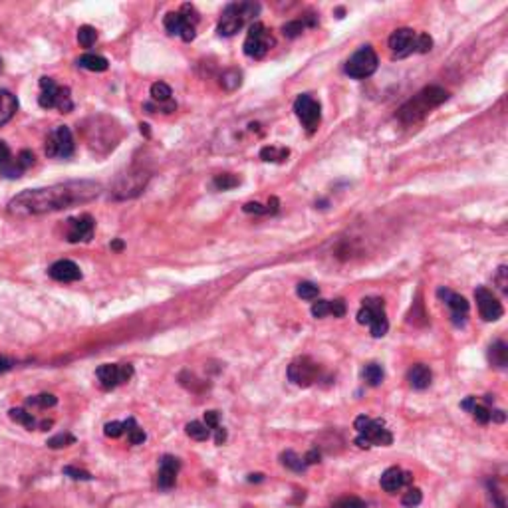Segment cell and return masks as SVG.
I'll return each mask as SVG.
<instances>
[{
  "label": "cell",
  "instance_id": "9c48e42d",
  "mask_svg": "<svg viewBox=\"0 0 508 508\" xmlns=\"http://www.w3.org/2000/svg\"><path fill=\"white\" fill-rule=\"evenodd\" d=\"M391 443H393V435L389 433L383 421H379V419H370L368 427L356 437V445L361 448H370L374 445L389 447Z\"/></svg>",
  "mask_w": 508,
  "mask_h": 508
},
{
  "label": "cell",
  "instance_id": "680465c9",
  "mask_svg": "<svg viewBox=\"0 0 508 508\" xmlns=\"http://www.w3.org/2000/svg\"><path fill=\"white\" fill-rule=\"evenodd\" d=\"M111 248H114V251H121V248H123V242H121V240H114V242H111Z\"/></svg>",
  "mask_w": 508,
  "mask_h": 508
},
{
  "label": "cell",
  "instance_id": "74e56055",
  "mask_svg": "<svg viewBox=\"0 0 508 508\" xmlns=\"http://www.w3.org/2000/svg\"><path fill=\"white\" fill-rule=\"evenodd\" d=\"M240 72L239 70H228V72H224L221 75V86L226 88V90H235V88H239L240 86Z\"/></svg>",
  "mask_w": 508,
  "mask_h": 508
},
{
  "label": "cell",
  "instance_id": "7c38bea8",
  "mask_svg": "<svg viewBox=\"0 0 508 508\" xmlns=\"http://www.w3.org/2000/svg\"><path fill=\"white\" fill-rule=\"evenodd\" d=\"M475 298H477L480 318H482L484 322H496V320L502 318L505 308H502V304L498 302V298L494 296L491 290H487V288L480 286V288L475 290Z\"/></svg>",
  "mask_w": 508,
  "mask_h": 508
},
{
  "label": "cell",
  "instance_id": "ba28073f",
  "mask_svg": "<svg viewBox=\"0 0 508 508\" xmlns=\"http://www.w3.org/2000/svg\"><path fill=\"white\" fill-rule=\"evenodd\" d=\"M294 111L298 116V120L302 121V125L308 129V134H314L320 125V120H322V107L316 102L312 96L308 93H302L296 98L294 102Z\"/></svg>",
  "mask_w": 508,
  "mask_h": 508
},
{
  "label": "cell",
  "instance_id": "5bb4252c",
  "mask_svg": "<svg viewBox=\"0 0 508 508\" xmlns=\"http://www.w3.org/2000/svg\"><path fill=\"white\" fill-rule=\"evenodd\" d=\"M181 469V461L173 455H163L159 459V475H157V487L161 491H171L177 482V473Z\"/></svg>",
  "mask_w": 508,
  "mask_h": 508
},
{
  "label": "cell",
  "instance_id": "5b68a950",
  "mask_svg": "<svg viewBox=\"0 0 508 508\" xmlns=\"http://www.w3.org/2000/svg\"><path fill=\"white\" fill-rule=\"evenodd\" d=\"M379 66V60H377V54L372 46H361L358 52L345 62V74L350 78H356V80H365L370 75L375 74Z\"/></svg>",
  "mask_w": 508,
  "mask_h": 508
},
{
  "label": "cell",
  "instance_id": "f546056e",
  "mask_svg": "<svg viewBox=\"0 0 508 508\" xmlns=\"http://www.w3.org/2000/svg\"><path fill=\"white\" fill-rule=\"evenodd\" d=\"M288 155H290V151L286 149V147L266 145V147L260 149V159H264V161H284Z\"/></svg>",
  "mask_w": 508,
  "mask_h": 508
},
{
  "label": "cell",
  "instance_id": "11a10c76",
  "mask_svg": "<svg viewBox=\"0 0 508 508\" xmlns=\"http://www.w3.org/2000/svg\"><path fill=\"white\" fill-rule=\"evenodd\" d=\"M491 419L496 421V423H505L507 415H505V411H502V409H493V411H491Z\"/></svg>",
  "mask_w": 508,
  "mask_h": 508
},
{
  "label": "cell",
  "instance_id": "6da1fadb",
  "mask_svg": "<svg viewBox=\"0 0 508 508\" xmlns=\"http://www.w3.org/2000/svg\"><path fill=\"white\" fill-rule=\"evenodd\" d=\"M102 191V187L93 181H70L58 183L44 189H30L16 194L8 203V212L16 217H30V215H44L56 212L62 209H70L75 205L90 203Z\"/></svg>",
  "mask_w": 508,
  "mask_h": 508
},
{
  "label": "cell",
  "instance_id": "db71d44e",
  "mask_svg": "<svg viewBox=\"0 0 508 508\" xmlns=\"http://www.w3.org/2000/svg\"><path fill=\"white\" fill-rule=\"evenodd\" d=\"M224 441H226V429L224 427H217L215 429V443L217 445H223Z\"/></svg>",
  "mask_w": 508,
  "mask_h": 508
},
{
  "label": "cell",
  "instance_id": "e575fe53",
  "mask_svg": "<svg viewBox=\"0 0 508 508\" xmlns=\"http://www.w3.org/2000/svg\"><path fill=\"white\" fill-rule=\"evenodd\" d=\"M75 443V437L70 433H58L54 435L52 439H48V447L50 448H62V447H68V445H74Z\"/></svg>",
  "mask_w": 508,
  "mask_h": 508
},
{
  "label": "cell",
  "instance_id": "91938a15",
  "mask_svg": "<svg viewBox=\"0 0 508 508\" xmlns=\"http://www.w3.org/2000/svg\"><path fill=\"white\" fill-rule=\"evenodd\" d=\"M484 403H487V405L494 403V397H493V395H484Z\"/></svg>",
  "mask_w": 508,
  "mask_h": 508
},
{
  "label": "cell",
  "instance_id": "277c9868",
  "mask_svg": "<svg viewBox=\"0 0 508 508\" xmlns=\"http://www.w3.org/2000/svg\"><path fill=\"white\" fill-rule=\"evenodd\" d=\"M40 88H42V93L38 98V104L44 109H52V107H58L62 114H68L72 111L74 107V102H72V96H70V90L68 88H62L58 86L52 78H40Z\"/></svg>",
  "mask_w": 508,
  "mask_h": 508
},
{
  "label": "cell",
  "instance_id": "7dc6e473",
  "mask_svg": "<svg viewBox=\"0 0 508 508\" xmlns=\"http://www.w3.org/2000/svg\"><path fill=\"white\" fill-rule=\"evenodd\" d=\"M312 314L314 318H324L329 314V300H318L312 306Z\"/></svg>",
  "mask_w": 508,
  "mask_h": 508
},
{
  "label": "cell",
  "instance_id": "ee69618b",
  "mask_svg": "<svg viewBox=\"0 0 508 508\" xmlns=\"http://www.w3.org/2000/svg\"><path fill=\"white\" fill-rule=\"evenodd\" d=\"M66 477L74 478V480H91V475L88 471H82V469H75V466H64L62 471Z\"/></svg>",
  "mask_w": 508,
  "mask_h": 508
},
{
  "label": "cell",
  "instance_id": "d6a6232c",
  "mask_svg": "<svg viewBox=\"0 0 508 508\" xmlns=\"http://www.w3.org/2000/svg\"><path fill=\"white\" fill-rule=\"evenodd\" d=\"M58 403V397L52 395V393H40V395H34L26 399V405L30 407H40V409H48V407H54Z\"/></svg>",
  "mask_w": 508,
  "mask_h": 508
},
{
  "label": "cell",
  "instance_id": "52a82bcc",
  "mask_svg": "<svg viewBox=\"0 0 508 508\" xmlns=\"http://www.w3.org/2000/svg\"><path fill=\"white\" fill-rule=\"evenodd\" d=\"M272 44H274V40H272L270 32L260 22H254L248 34H246V40H244L242 48H244V54L248 58H262Z\"/></svg>",
  "mask_w": 508,
  "mask_h": 508
},
{
  "label": "cell",
  "instance_id": "30bf717a",
  "mask_svg": "<svg viewBox=\"0 0 508 508\" xmlns=\"http://www.w3.org/2000/svg\"><path fill=\"white\" fill-rule=\"evenodd\" d=\"M288 379L300 388H310L318 379V363L308 356L294 359L288 365Z\"/></svg>",
  "mask_w": 508,
  "mask_h": 508
},
{
  "label": "cell",
  "instance_id": "60d3db41",
  "mask_svg": "<svg viewBox=\"0 0 508 508\" xmlns=\"http://www.w3.org/2000/svg\"><path fill=\"white\" fill-rule=\"evenodd\" d=\"M15 161H16V165H18V169H20V171L24 173V171H26L28 167H32V165H34V153H32V151H28V149H22L20 153H18V155H16Z\"/></svg>",
  "mask_w": 508,
  "mask_h": 508
},
{
  "label": "cell",
  "instance_id": "e0dca14e",
  "mask_svg": "<svg viewBox=\"0 0 508 508\" xmlns=\"http://www.w3.org/2000/svg\"><path fill=\"white\" fill-rule=\"evenodd\" d=\"M411 480H413V475L411 473H405L401 471L399 466H391L388 469L381 478H379V484H381V489L385 491V493L393 494L397 493V491H401L403 487L407 484H411Z\"/></svg>",
  "mask_w": 508,
  "mask_h": 508
},
{
  "label": "cell",
  "instance_id": "f35d334b",
  "mask_svg": "<svg viewBox=\"0 0 508 508\" xmlns=\"http://www.w3.org/2000/svg\"><path fill=\"white\" fill-rule=\"evenodd\" d=\"M421 500H423V493L419 489H409L401 498V505L403 508H415L421 505Z\"/></svg>",
  "mask_w": 508,
  "mask_h": 508
},
{
  "label": "cell",
  "instance_id": "d590c367",
  "mask_svg": "<svg viewBox=\"0 0 508 508\" xmlns=\"http://www.w3.org/2000/svg\"><path fill=\"white\" fill-rule=\"evenodd\" d=\"M296 294L302 300H316L320 294V288L314 282H300L298 288H296Z\"/></svg>",
  "mask_w": 508,
  "mask_h": 508
},
{
  "label": "cell",
  "instance_id": "8992f818",
  "mask_svg": "<svg viewBox=\"0 0 508 508\" xmlns=\"http://www.w3.org/2000/svg\"><path fill=\"white\" fill-rule=\"evenodd\" d=\"M74 135L70 131V127H66V125H58L46 137V155L48 157L68 159L74 155Z\"/></svg>",
  "mask_w": 508,
  "mask_h": 508
},
{
  "label": "cell",
  "instance_id": "ffe728a7",
  "mask_svg": "<svg viewBox=\"0 0 508 508\" xmlns=\"http://www.w3.org/2000/svg\"><path fill=\"white\" fill-rule=\"evenodd\" d=\"M165 24V30L169 32V34H177L181 36L185 42H191L194 40V36H197V32H194V26H191L181 12H169V15L165 16L163 20Z\"/></svg>",
  "mask_w": 508,
  "mask_h": 508
},
{
  "label": "cell",
  "instance_id": "836d02e7",
  "mask_svg": "<svg viewBox=\"0 0 508 508\" xmlns=\"http://www.w3.org/2000/svg\"><path fill=\"white\" fill-rule=\"evenodd\" d=\"M96 40H98V32L93 26H82L78 30V42L82 48H91L96 44Z\"/></svg>",
  "mask_w": 508,
  "mask_h": 508
},
{
  "label": "cell",
  "instance_id": "9f6ffc18",
  "mask_svg": "<svg viewBox=\"0 0 508 508\" xmlns=\"http://www.w3.org/2000/svg\"><path fill=\"white\" fill-rule=\"evenodd\" d=\"M10 368H12V361L8 358H4V356H0V374L8 372Z\"/></svg>",
  "mask_w": 508,
  "mask_h": 508
},
{
  "label": "cell",
  "instance_id": "7a4b0ae2",
  "mask_svg": "<svg viewBox=\"0 0 508 508\" xmlns=\"http://www.w3.org/2000/svg\"><path fill=\"white\" fill-rule=\"evenodd\" d=\"M448 93L439 86H429L425 90H421L417 96H413L405 105L399 109V120L403 123H417L423 118H427L431 114V109L439 107L443 102H447Z\"/></svg>",
  "mask_w": 508,
  "mask_h": 508
},
{
  "label": "cell",
  "instance_id": "f1b7e54d",
  "mask_svg": "<svg viewBox=\"0 0 508 508\" xmlns=\"http://www.w3.org/2000/svg\"><path fill=\"white\" fill-rule=\"evenodd\" d=\"M280 461H282V464H284L286 469H290V471H294V473H304V471H306L304 459L298 457L294 451H284V453L280 455Z\"/></svg>",
  "mask_w": 508,
  "mask_h": 508
},
{
  "label": "cell",
  "instance_id": "1f68e13d",
  "mask_svg": "<svg viewBox=\"0 0 508 508\" xmlns=\"http://www.w3.org/2000/svg\"><path fill=\"white\" fill-rule=\"evenodd\" d=\"M10 419L18 423V425H24L26 429H34L36 427V419L32 413H28L26 409H10Z\"/></svg>",
  "mask_w": 508,
  "mask_h": 508
},
{
  "label": "cell",
  "instance_id": "8fae6325",
  "mask_svg": "<svg viewBox=\"0 0 508 508\" xmlns=\"http://www.w3.org/2000/svg\"><path fill=\"white\" fill-rule=\"evenodd\" d=\"M98 381L104 389H114L129 381L134 375V368L129 363H105L98 368Z\"/></svg>",
  "mask_w": 508,
  "mask_h": 508
},
{
  "label": "cell",
  "instance_id": "4dcf8cb0",
  "mask_svg": "<svg viewBox=\"0 0 508 508\" xmlns=\"http://www.w3.org/2000/svg\"><path fill=\"white\" fill-rule=\"evenodd\" d=\"M171 96H173V91H171V88H169L165 82H155V84L151 86V98H153L155 102H159V104L171 102Z\"/></svg>",
  "mask_w": 508,
  "mask_h": 508
},
{
  "label": "cell",
  "instance_id": "ab89813d",
  "mask_svg": "<svg viewBox=\"0 0 508 508\" xmlns=\"http://www.w3.org/2000/svg\"><path fill=\"white\" fill-rule=\"evenodd\" d=\"M304 22L302 20H290V22H286L284 26H282V34H284L286 38H296L300 36L302 32H304Z\"/></svg>",
  "mask_w": 508,
  "mask_h": 508
},
{
  "label": "cell",
  "instance_id": "be15d7a7",
  "mask_svg": "<svg viewBox=\"0 0 508 508\" xmlns=\"http://www.w3.org/2000/svg\"><path fill=\"white\" fill-rule=\"evenodd\" d=\"M0 70H2V58H0Z\"/></svg>",
  "mask_w": 508,
  "mask_h": 508
},
{
  "label": "cell",
  "instance_id": "6125c7cd",
  "mask_svg": "<svg viewBox=\"0 0 508 508\" xmlns=\"http://www.w3.org/2000/svg\"><path fill=\"white\" fill-rule=\"evenodd\" d=\"M147 127H149V125H145V123H143V125H141V134L149 135V129H147Z\"/></svg>",
  "mask_w": 508,
  "mask_h": 508
},
{
  "label": "cell",
  "instance_id": "8d00e7d4",
  "mask_svg": "<svg viewBox=\"0 0 508 508\" xmlns=\"http://www.w3.org/2000/svg\"><path fill=\"white\" fill-rule=\"evenodd\" d=\"M239 183L240 181L237 179L235 175H230V173H224V175H217V177H215V187H217L219 191H228V189H235Z\"/></svg>",
  "mask_w": 508,
  "mask_h": 508
},
{
  "label": "cell",
  "instance_id": "cb8c5ba5",
  "mask_svg": "<svg viewBox=\"0 0 508 508\" xmlns=\"http://www.w3.org/2000/svg\"><path fill=\"white\" fill-rule=\"evenodd\" d=\"M489 361H491V365L494 368H500V370H505L508 365V347L505 342H494L491 347H489Z\"/></svg>",
  "mask_w": 508,
  "mask_h": 508
},
{
  "label": "cell",
  "instance_id": "681fc988",
  "mask_svg": "<svg viewBox=\"0 0 508 508\" xmlns=\"http://www.w3.org/2000/svg\"><path fill=\"white\" fill-rule=\"evenodd\" d=\"M219 419H221V413H219V411H207V413H205V425H207L209 429H217V427H221Z\"/></svg>",
  "mask_w": 508,
  "mask_h": 508
},
{
  "label": "cell",
  "instance_id": "d4e9b609",
  "mask_svg": "<svg viewBox=\"0 0 508 508\" xmlns=\"http://www.w3.org/2000/svg\"><path fill=\"white\" fill-rule=\"evenodd\" d=\"M78 66L84 70H90V72H105L109 68V62L100 54H84V56H80Z\"/></svg>",
  "mask_w": 508,
  "mask_h": 508
},
{
  "label": "cell",
  "instance_id": "7402d4cb",
  "mask_svg": "<svg viewBox=\"0 0 508 508\" xmlns=\"http://www.w3.org/2000/svg\"><path fill=\"white\" fill-rule=\"evenodd\" d=\"M431 379H433V374L425 363L413 365L407 374V381L413 389H427L431 385Z\"/></svg>",
  "mask_w": 508,
  "mask_h": 508
},
{
  "label": "cell",
  "instance_id": "bcb514c9",
  "mask_svg": "<svg viewBox=\"0 0 508 508\" xmlns=\"http://www.w3.org/2000/svg\"><path fill=\"white\" fill-rule=\"evenodd\" d=\"M336 508H368L365 502L361 498H356V496H345L342 500L336 502Z\"/></svg>",
  "mask_w": 508,
  "mask_h": 508
},
{
  "label": "cell",
  "instance_id": "4316f807",
  "mask_svg": "<svg viewBox=\"0 0 508 508\" xmlns=\"http://www.w3.org/2000/svg\"><path fill=\"white\" fill-rule=\"evenodd\" d=\"M383 377H385V372H383V368H381L379 363H368V365L363 368V379H365L368 385H372V388L381 385V383H383Z\"/></svg>",
  "mask_w": 508,
  "mask_h": 508
},
{
  "label": "cell",
  "instance_id": "3957f363",
  "mask_svg": "<svg viewBox=\"0 0 508 508\" xmlns=\"http://www.w3.org/2000/svg\"><path fill=\"white\" fill-rule=\"evenodd\" d=\"M260 6L253 4V2H237V4H228L224 8L223 16L219 20V34L221 36H235L237 32L244 26V22L254 15H258Z\"/></svg>",
  "mask_w": 508,
  "mask_h": 508
},
{
  "label": "cell",
  "instance_id": "603a6c76",
  "mask_svg": "<svg viewBox=\"0 0 508 508\" xmlns=\"http://www.w3.org/2000/svg\"><path fill=\"white\" fill-rule=\"evenodd\" d=\"M16 109H18V100L15 93L8 90H0V127L15 118Z\"/></svg>",
  "mask_w": 508,
  "mask_h": 508
},
{
  "label": "cell",
  "instance_id": "f907efd6",
  "mask_svg": "<svg viewBox=\"0 0 508 508\" xmlns=\"http://www.w3.org/2000/svg\"><path fill=\"white\" fill-rule=\"evenodd\" d=\"M242 210H244V212H254V215H266V212H269L266 207H262L260 203H246V205L242 207Z\"/></svg>",
  "mask_w": 508,
  "mask_h": 508
},
{
  "label": "cell",
  "instance_id": "484cf974",
  "mask_svg": "<svg viewBox=\"0 0 508 508\" xmlns=\"http://www.w3.org/2000/svg\"><path fill=\"white\" fill-rule=\"evenodd\" d=\"M123 429H125V433H127V441L131 443V445H141L145 439H147V435L145 431L137 425V421L134 417H129L125 423H123Z\"/></svg>",
  "mask_w": 508,
  "mask_h": 508
},
{
  "label": "cell",
  "instance_id": "816d5d0a",
  "mask_svg": "<svg viewBox=\"0 0 508 508\" xmlns=\"http://www.w3.org/2000/svg\"><path fill=\"white\" fill-rule=\"evenodd\" d=\"M507 266H500L498 269V274H496V282H498V288L502 290V292H507Z\"/></svg>",
  "mask_w": 508,
  "mask_h": 508
},
{
  "label": "cell",
  "instance_id": "2e32d148",
  "mask_svg": "<svg viewBox=\"0 0 508 508\" xmlns=\"http://www.w3.org/2000/svg\"><path fill=\"white\" fill-rule=\"evenodd\" d=\"M93 219L90 215H80L75 219L68 221V240L70 242H88L93 237Z\"/></svg>",
  "mask_w": 508,
  "mask_h": 508
},
{
  "label": "cell",
  "instance_id": "9a60e30c",
  "mask_svg": "<svg viewBox=\"0 0 508 508\" xmlns=\"http://www.w3.org/2000/svg\"><path fill=\"white\" fill-rule=\"evenodd\" d=\"M415 32L411 28H399L389 36V48L395 58H405L415 52Z\"/></svg>",
  "mask_w": 508,
  "mask_h": 508
},
{
  "label": "cell",
  "instance_id": "f5cc1de1",
  "mask_svg": "<svg viewBox=\"0 0 508 508\" xmlns=\"http://www.w3.org/2000/svg\"><path fill=\"white\" fill-rule=\"evenodd\" d=\"M304 463H306V466H308V464L320 463V451H318V448H312V451L304 457Z\"/></svg>",
  "mask_w": 508,
  "mask_h": 508
},
{
  "label": "cell",
  "instance_id": "4fadbf2b",
  "mask_svg": "<svg viewBox=\"0 0 508 508\" xmlns=\"http://www.w3.org/2000/svg\"><path fill=\"white\" fill-rule=\"evenodd\" d=\"M437 296L441 300H445V304L451 308L453 324H455V326H464L466 314H469V302H466L461 294H455V292H451L447 288H439V290H437Z\"/></svg>",
  "mask_w": 508,
  "mask_h": 508
},
{
  "label": "cell",
  "instance_id": "7bdbcfd3",
  "mask_svg": "<svg viewBox=\"0 0 508 508\" xmlns=\"http://www.w3.org/2000/svg\"><path fill=\"white\" fill-rule=\"evenodd\" d=\"M104 433H105V437H109V439H118V437H121V435L125 433V429H123V423H120V421H111V423H105Z\"/></svg>",
  "mask_w": 508,
  "mask_h": 508
},
{
  "label": "cell",
  "instance_id": "c3c4849f",
  "mask_svg": "<svg viewBox=\"0 0 508 508\" xmlns=\"http://www.w3.org/2000/svg\"><path fill=\"white\" fill-rule=\"evenodd\" d=\"M329 314L334 318H344L345 316V302L344 300H329Z\"/></svg>",
  "mask_w": 508,
  "mask_h": 508
},
{
  "label": "cell",
  "instance_id": "94428289",
  "mask_svg": "<svg viewBox=\"0 0 508 508\" xmlns=\"http://www.w3.org/2000/svg\"><path fill=\"white\" fill-rule=\"evenodd\" d=\"M248 480H251V482H254V480H262V475H251Z\"/></svg>",
  "mask_w": 508,
  "mask_h": 508
},
{
  "label": "cell",
  "instance_id": "44dd1931",
  "mask_svg": "<svg viewBox=\"0 0 508 508\" xmlns=\"http://www.w3.org/2000/svg\"><path fill=\"white\" fill-rule=\"evenodd\" d=\"M145 181H147V177H143L141 173H137V175H127V177L120 179L118 187H116V194H118L120 199L135 197V194H139L143 191Z\"/></svg>",
  "mask_w": 508,
  "mask_h": 508
},
{
  "label": "cell",
  "instance_id": "ac0fdd59",
  "mask_svg": "<svg viewBox=\"0 0 508 508\" xmlns=\"http://www.w3.org/2000/svg\"><path fill=\"white\" fill-rule=\"evenodd\" d=\"M48 274L52 280L56 282H75L82 278V270L75 264L74 260H56L50 269Z\"/></svg>",
  "mask_w": 508,
  "mask_h": 508
},
{
  "label": "cell",
  "instance_id": "d6986e66",
  "mask_svg": "<svg viewBox=\"0 0 508 508\" xmlns=\"http://www.w3.org/2000/svg\"><path fill=\"white\" fill-rule=\"evenodd\" d=\"M385 318V304L381 298H365L358 312V322L361 326H372L374 322Z\"/></svg>",
  "mask_w": 508,
  "mask_h": 508
},
{
  "label": "cell",
  "instance_id": "83f0119b",
  "mask_svg": "<svg viewBox=\"0 0 508 508\" xmlns=\"http://www.w3.org/2000/svg\"><path fill=\"white\" fill-rule=\"evenodd\" d=\"M185 433L189 435L191 439H194V441H207L210 437V429L201 421H191V423H187Z\"/></svg>",
  "mask_w": 508,
  "mask_h": 508
},
{
  "label": "cell",
  "instance_id": "6f0895ef",
  "mask_svg": "<svg viewBox=\"0 0 508 508\" xmlns=\"http://www.w3.org/2000/svg\"><path fill=\"white\" fill-rule=\"evenodd\" d=\"M475 405H477V397H473V395H471L469 399H464L463 403H461V407L466 409V411H473V407H475Z\"/></svg>",
  "mask_w": 508,
  "mask_h": 508
},
{
  "label": "cell",
  "instance_id": "b9f144b4",
  "mask_svg": "<svg viewBox=\"0 0 508 508\" xmlns=\"http://www.w3.org/2000/svg\"><path fill=\"white\" fill-rule=\"evenodd\" d=\"M431 48H433V40H431L429 34H417V36H415V52L427 54Z\"/></svg>",
  "mask_w": 508,
  "mask_h": 508
},
{
  "label": "cell",
  "instance_id": "f6af8a7d",
  "mask_svg": "<svg viewBox=\"0 0 508 508\" xmlns=\"http://www.w3.org/2000/svg\"><path fill=\"white\" fill-rule=\"evenodd\" d=\"M471 413H473V417H475V421H478V423H482V425L491 421V409H487L484 405H475Z\"/></svg>",
  "mask_w": 508,
  "mask_h": 508
}]
</instances>
